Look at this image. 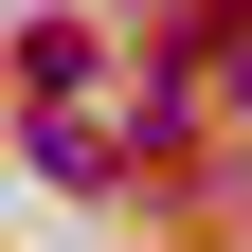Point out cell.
<instances>
[{"mask_svg":"<svg viewBox=\"0 0 252 252\" xmlns=\"http://www.w3.org/2000/svg\"><path fill=\"white\" fill-rule=\"evenodd\" d=\"M216 54H234V90H252V18H234V36H216Z\"/></svg>","mask_w":252,"mask_h":252,"instance_id":"obj_1","label":"cell"}]
</instances>
